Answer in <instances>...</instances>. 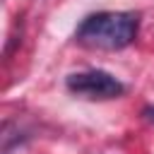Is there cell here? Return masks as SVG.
<instances>
[{
  "label": "cell",
  "instance_id": "2",
  "mask_svg": "<svg viewBox=\"0 0 154 154\" xmlns=\"http://www.w3.org/2000/svg\"><path fill=\"white\" fill-rule=\"evenodd\" d=\"M65 87H67V91H72L82 99H91V101H108V99H118L125 94V84L106 70L72 72L65 77Z\"/></svg>",
  "mask_w": 154,
  "mask_h": 154
},
{
  "label": "cell",
  "instance_id": "1",
  "mask_svg": "<svg viewBox=\"0 0 154 154\" xmlns=\"http://www.w3.org/2000/svg\"><path fill=\"white\" fill-rule=\"evenodd\" d=\"M140 29V14L123 10V12H91L87 14L79 26L75 29V41L89 46V48H103V51H120L128 48Z\"/></svg>",
  "mask_w": 154,
  "mask_h": 154
},
{
  "label": "cell",
  "instance_id": "3",
  "mask_svg": "<svg viewBox=\"0 0 154 154\" xmlns=\"http://www.w3.org/2000/svg\"><path fill=\"white\" fill-rule=\"evenodd\" d=\"M140 116H142V118H144L147 123H152V125H154V106H152V103H149V106H144Z\"/></svg>",
  "mask_w": 154,
  "mask_h": 154
}]
</instances>
